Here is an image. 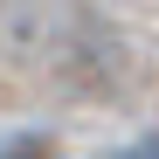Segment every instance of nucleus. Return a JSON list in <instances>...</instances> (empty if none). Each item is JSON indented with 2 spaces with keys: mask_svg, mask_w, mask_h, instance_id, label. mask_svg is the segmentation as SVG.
<instances>
[{
  "mask_svg": "<svg viewBox=\"0 0 159 159\" xmlns=\"http://www.w3.org/2000/svg\"><path fill=\"white\" fill-rule=\"evenodd\" d=\"M7 159H35V152H7Z\"/></svg>",
  "mask_w": 159,
  "mask_h": 159,
  "instance_id": "f257e3e1",
  "label": "nucleus"
}]
</instances>
